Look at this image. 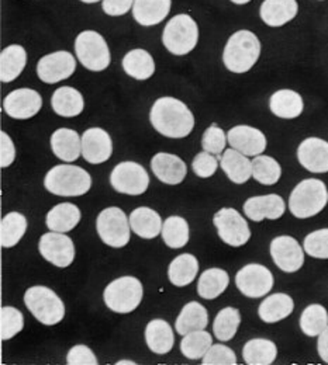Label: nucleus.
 <instances>
[{"mask_svg":"<svg viewBox=\"0 0 328 365\" xmlns=\"http://www.w3.org/2000/svg\"><path fill=\"white\" fill-rule=\"evenodd\" d=\"M317 350H319V354H320L322 360L328 364V326L319 336Z\"/></svg>","mask_w":328,"mask_h":365,"instance_id":"52","label":"nucleus"},{"mask_svg":"<svg viewBox=\"0 0 328 365\" xmlns=\"http://www.w3.org/2000/svg\"><path fill=\"white\" fill-rule=\"evenodd\" d=\"M44 187L49 192L59 197H79L91 190L92 179L91 175L79 166L58 165L46 175Z\"/></svg>","mask_w":328,"mask_h":365,"instance_id":"4","label":"nucleus"},{"mask_svg":"<svg viewBox=\"0 0 328 365\" xmlns=\"http://www.w3.org/2000/svg\"><path fill=\"white\" fill-rule=\"evenodd\" d=\"M75 52L84 68L92 72H101L109 68L111 55L101 34L94 30L82 31L75 40Z\"/></svg>","mask_w":328,"mask_h":365,"instance_id":"8","label":"nucleus"},{"mask_svg":"<svg viewBox=\"0 0 328 365\" xmlns=\"http://www.w3.org/2000/svg\"><path fill=\"white\" fill-rule=\"evenodd\" d=\"M136 0H103L101 7L107 16L119 17L127 14L134 6Z\"/></svg>","mask_w":328,"mask_h":365,"instance_id":"51","label":"nucleus"},{"mask_svg":"<svg viewBox=\"0 0 328 365\" xmlns=\"http://www.w3.org/2000/svg\"><path fill=\"white\" fill-rule=\"evenodd\" d=\"M43 98L33 89H17L9 93L3 101L6 114L14 120H29L40 113Z\"/></svg>","mask_w":328,"mask_h":365,"instance_id":"16","label":"nucleus"},{"mask_svg":"<svg viewBox=\"0 0 328 365\" xmlns=\"http://www.w3.org/2000/svg\"><path fill=\"white\" fill-rule=\"evenodd\" d=\"M294 309V302L287 294L269 295L258 309L259 318L265 323H278L286 319Z\"/></svg>","mask_w":328,"mask_h":365,"instance_id":"33","label":"nucleus"},{"mask_svg":"<svg viewBox=\"0 0 328 365\" xmlns=\"http://www.w3.org/2000/svg\"><path fill=\"white\" fill-rule=\"evenodd\" d=\"M241 323L239 311L233 307H227L219 312L213 323V333L220 341H230L237 333Z\"/></svg>","mask_w":328,"mask_h":365,"instance_id":"43","label":"nucleus"},{"mask_svg":"<svg viewBox=\"0 0 328 365\" xmlns=\"http://www.w3.org/2000/svg\"><path fill=\"white\" fill-rule=\"evenodd\" d=\"M304 252L314 259H328V228L319 229L306 236L303 243Z\"/></svg>","mask_w":328,"mask_h":365,"instance_id":"45","label":"nucleus"},{"mask_svg":"<svg viewBox=\"0 0 328 365\" xmlns=\"http://www.w3.org/2000/svg\"><path fill=\"white\" fill-rule=\"evenodd\" d=\"M199 262L193 255H181L172 260L168 269V278L175 287H187L197 275Z\"/></svg>","mask_w":328,"mask_h":365,"instance_id":"37","label":"nucleus"},{"mask_svg":"<svg viewBox=\"0 0 328 365\" xmlns=\"http://www.w3.org/2000/svg\"><path fill=\"white\" fill-rule=\"evenodd\" d=\"M96 229L103 243L110 247L120 249L130 242V220L124 211L117 207L106 208L99 214Z\"/></svg>","mask_w":328,"mask_h":365,"instance_id":"9","label":"nucleus"},{"mask_svg":"<svg viewBox=\"0 0 328 365\" xmlns=\"http://www.w3.org/2000/svg\"><path fill=\"white\" fill-rule=\"evenodd\" d=\"M230 146L245 156L262 155L267 149V137L258 128L249 125H237L227 134Z\"/></svg>","mask_w":328,"mask_h":365,"instance_id":"20","label":"nucleus"},{"mask_svg":"<svg viewBox=\"0 0 328 365\" xmlns=\"http://www.w3.org/2000/svg\"><path fill=\"white\" fill-rule=\"evenodd\" d=\"M121 65L124 72L136 81H146L155 72L154 58L148 51L141 48L127 52L126 56L123 58Z\"/></svg>","mask_w":328,"mask_h":365,"instance_id":"30","label":"nucleus"},{"mask_svg":"<svg viewBox=\"0 0 328 365\" xmlns=\"http://www.w3.org/2000/svg\"><path fill=\"white\" fill-rule=\"evenodd\" d=\"M209 324V315L203 305L197 302H189L181 311L178 319L175 322V329L181 336L196 330H204Z\"/></svg>","mask_w":328,"mask_h":365,"instance_id":"35","label":"nucleus"},{"mask_svg":"<svg viewBox=\"0 0 328 365\" xmlns=\"http://www.w3.org/2000/svg\"><path fill=\"white\" fill-rule=\"evenodd\" d=\"M151 169L154 175L165 184L177 185L184 182L188 173L185 162L172 153H156L151 160Z\"/></svg>","mask_w":328,"mask_h":365,"instance_id":"21","label":"nucleus"},{"mask_svg":"<svg viewBox=\"0 0 328 365\" xmlns=\"http://www.w3.org/2000/svg\"><path fill=\"white\" fill-rule=\"evenodd\" d=\"M68 365H97L99 361L94 356V351L88 346H75L69 350L66 356Z\"/></svg>","mask_w":328,"mask_h":365,"instance_id":"49","label":"nucleus"},{"mask_svg":"<svg viewBox=\"0 0 328 365\" xmlns=\"http://www.w3.org/2000/svg\"><path fill=\"white\" fill-rule=\"evenodd\" d=\"M277 344L268 339H252L242 349L244 361L249 365H269L277 360Z\"/></svg>","mask_w":328,"mask_h":365,"instance_id":"34","label":"nucleus"},{"mask_svg":"<svg viewBox=\"0 0 328 365\" xmlns=\"http://www.w3.org/2000/svg\"><path fill=\"white\" fill-rule=\"evenodd\" d=\"M327 202V185L317 179H307L299 182L292 191L289 210L296 218L306 220L320 214Z\"/></svg>","mask_w":328,"mask_h":365,"instance_id":"3","label":"nucleus"},{"mask_svg":"<svg viewBox=\"0 0 328 365\" xmlns=\"http://www.w3.org/2000/svg\"><path fill=\"white\" fill-rule=\"evenodd\" d=\"M82 3H88V4H91V3H97V1H100V0H81ZM103 1V0H101Z\"/></svg>","mask_w":328,"mask_h":365,"instance_id":"55","label":"nucleus"},{"mask_svg":"<svg viewBox=\"0 0 328 365\" xmlns=\"http://www.w3.org/2000/svg\"><path fill=\"white\" fill-rule=\"evenodd\" d=\"M220 166L227 178L235 184H244L252 176V162L244 153L235 149H226L223 156H219Z\"/></svg>","mask_w":328,"mask_h":365,"instance_id":"28","label":"nucleus"},{"mask_svg":"<svg viewBox=\"0 0 328 365\" xmlns=\"http://www.w3.org/2000/svg\"><path fill=\"white\" fill-rule=\"evenodd\" d=\"M27 230V220L20 212H10L1 220L0 243L3 247H14Z\"/></svg>","mask_w":328,"mask_h":365,"instance_id":"38","label":"nucleus"},{"mask_svg":"<svg viewBox=\"0 0 328 365\" xmlns=\"http://www.w3.org/2000/svg\"><path fill=\"white\" fill-rule=\"evenodd\" d=\"M145 341L155 354L164 356L169 353L175 343L172 327L164 319L151 320L145 327Z\"/></svg>","mask_w":328,"mask_h":365,"instance_id":"24","label":"nucleus"},{"mask_svg":"<svg viewBox=\"0 0 328 365\" xmlns=\"http://www.w3.org/2000/svg\"><path fill=\"white\" fill-rule=\"evenodd\" d=\"M162 239L171 249H182L189 242V225L185 218L172 215L167 218L162 227Z\"/></svg>","mask_w":328,"mask_h":365,"instance_id":"39","label":"nucleus"},{"mask_svg":"<svg viewBox=\"0 0 328 365\" xmlns=\"http://www.w3.org/2000/svg\"><path fill=\"white\" fill-rule=\"evenodd\" d=\"M203 365H235V353L224 344H213L206 356L202 359Z\"/></svg>","mask_w":328,"mask_h":365,"instance_id":"47","label":"nucleus"},{"mask_svg":"<svg viewBox=\"0 0 328 365\" xmlns=\"http://www.w3.org/2000/svg\"><path fill=\"white\" fill-rule=\"evenodd\" d=\"M299 11L296 0H264L259 9L262 21L269 27H282L290 23Z\"/></svg>","mask_w":328,"mask_h":365,"instance_id":"23","label":"nucleus"},{"mask_svg":"<svg viewBox=\"0 0 328 365\" xmlns=\"http://www.w3.org/2000/svg\"><path fill=\"white\" fill-rule=\"evenodd\" d=\"M237 288L248 298L265 297L274 288V275L262 264H248L235 275Z\"/></svg>","mask_w":328,"mask_h":365,"instance_id":"12","label":"nucleus"},{"mask_svg":"<svg viewBox=\"0 0 328 365\" xmlns=\"http://www.w3.org/2000/svg\"><path fill=\"white\" fill-rule=\"evenodd\" d=\"M27 52L21 46L13 44L4 48L0 55V79L3 83L16 81L24 71Z\"/></svg>","mask_w":328,"mask_h":365,"instance_id":"29","label":"nucleus"},{"mask_svg":"<svg viewBox=\"0 0 328 365\" xmlns=\"http://www.w3.org/2000/svg\"><path fill=\"white\" fill-rule=\"evenodd\" d=\"M51 149L58 159L72 163L82 155V137L71 128H59L51 135Z\"/></svg>","mask_w":328,"mask_h":365,"instance_id":"22","label":"nucleus"},{"mask_svg":"<svg viewBox=\"0 0 328 365\" xmlns=\"http://www.w3.org/2000/svg\"><path fill=\"white\" fill-rule=\"evenodd\" d=\"M149 121L155 131L172 139L187 138L194 128V117L188 106L175 97L158 98L149 113Z\"/></svg>","mask_w":328,"mask_h":365,"instance_id":"1","label":"nucleus"},{"mask_svg":"<svg viewBox=\"0 0 328 365\" xmlns=\"http://www.w3.org/2000/svg\"><path fill=\"white\" fill-rule=\"evenodd\" d=\"M24 304L31 315L46 326H54L65 317V305L48 287L36 285L26 291Z\"/></svg>","mask_w":328,"mask_h":365,"instance_id":"6","label":"nucleus"},{"mask_svg":"<svg viewBox=\"0 0 328 365\" xmlns=\"http://www.w3.org/2000/svg\"><path fill=\"white\" fill-rule=\"evenodd\" d=\"M212 346V334L206 330H196L182 339L181 351L189 360H202Z\"/></svg>","mask_w":328,"mask_h":365,"instance_id":"40","label":"nucleus"},{"mask_svg":"<svg viewBox=\"0 0 328 365\" xmlns=\"http://www.w3.org/2000/svg\"><path fill=\"white\" fill-rule=\"evenodd\" d=\"M282 176L281 165L271 156L258 155L252 160V178L264 185H274Z\"/></svg>","mask_w":328,"mask_h":365,"instance_id":"42","label":"nucleus"},{"mask_svg":"<svg viewBox=\"0 0 328 365\" xmlns=\"http://www.w3.org/2000/svg\"><path fill=\"white\" fill-rule=\"evenodd\" d=\"M261 55V41L249 30L234 33L223 51L224 66L233 73H245L254 68Z\"/></svg>","mask_w":328,"mask_h":365,"instance_id":"2","label":"nucleus"},{"mask_svg":"<svg viewBox=\"0 0 328 365\" xmlns=\"http://www.w3.org/2000/svg\"><path fill=\"white\" fill-rule=\"evenodd\" d=\"M269 108L279 118L293 120L302 115L304 110V101L297 91L282 89L271 96Z\"/></svg>","mask_w":328,"mask_h":365,"instance_id":"27","label":"nucleus"},{"mask_svg":"<svg viewBox=\"0 0 328 365\" xmlns=\"http://www.w3.org/2000/svg\"><path fill=\"white\" fill-rule=\"evenodd\" d=\"M299 163L312 173H327L328 142L322 138H307L297 149Z\"/></svg>","mask_w":328,"mask_h":365,"instance_id":"17","label":"nucleus"},{"mask_svg":"<svg viewBox=\"0 0 328 365\" xmlns=\"http://www.w3.org/2000/svg\"><path fill=\"white\" fill-rule=\"evenodd\" d=\"M81 211L75 204L62 202L55 205L47 214V227L52 232L66 233L79 224Z\"/></svg>","mask_w":328,"mask_h":365,"instance_id":"32","label":"nucleus"},{"mask_svg":"<svg viewBox=\"0 0 328 365\" xmlns=\"http://www.w3.org/2000/svg\"><path fill=\"white\" fill-rule=\"evenodd\" d=\"M192 169L197 178L209 179L217 172L219 162L212 153L204 150V152H200L196 155V158L193 159V163H192Z\"/></svg>","mask_w":328,"mask_h":365,"instance_id":"48","label":"nucleus"},{"mask_svg":"<svg viewBox=\"0 0 328 365\" xmlns=\"http://www.w3.org/2000/svg\"><path fill=\"white\" fill-rule=\"evenodd\" d=\"M0 166L9 168L16 159V148L11 138L4 131L0 133Z\"/></svg>","mask_w":328,"mask_h":365,"instance_id":"50","label":"nucleus"},{"mask_svg":"<svg viewBox=\"0 0 328 365\" xmlns=\"http://www.w3.org/2000/svg\"><path fill=\"white\" fill-rule=\"evenodd\" d=\"M76 59L66 51H56L43 56L37 63L39 78L48 85L62 82L74 75Z\"/></svg>","mask_w":328,"mask_h":365,"instance_id":"14","label":"nucleus"},{"mask_svg":"<svg viewBox=\"0 0 328 365\" xmlns=\"http://www.w3.org/2000/svg\"><path fill=\"white\" fill-rule=\"evenodd\" d=\"M117 365H136V363L129 361V360H121V361H117Z\"/></svg>","mask_w":328,"mask_h":365,"instance_id":"53","label":"nucleus"},{"mask_svg":"<svg viewBox=\"0 0 328 365\" xmlns=\"http://www.w3.org/2000/svg\"><path fill=\"white\" fill-rule=\"evenodd\" d=\"M113 142L103 128H89L82 135V156L91 165H100L110 159Z\"/></svg>","mask_w":328,"mask_h":365,"instance_id":"19","label":"nucleus"},{"mask_svg":"<svg viewBox=\"0 0 328 365\" xmlns=\"http://www.w3.org/2000/svg\"><path fill=\"white\" fill-rule=\"evenodd\" d=\"M51 107L54 113L61 117H65V118L76 117L85 108L84 96L81 94V91L71 86L59 88L58 91H54L51 97Z\"/></svg>","mask_w":328,"mask_h":365,"instance_id":"26","label":"nucleus"},{"mask_svg":"<svg viewBox=\"0 0 328 365\" xmlns=\"http://www.w3.org/2000/svg\"><path fill=\"white\" fill-rule=\"evenodd\" d=\"M230 277L226 270L209 269L200 274L197 281V294L203 299L219 298L229 287Z\"/></svg>","mask_w":328,"mask_h":365,"instance_id":"36","label":"nucleus"},{"mask_svg":"<svg viewBox=\"0 0 328 365\" xmlns=\"http://www.w3.org/2000/svg\"><path fill=\"white\" fill-rule=\"evenodd\" d=\"M133 232L142 239H154L162 232V220L159 214L148 207H140L130 215Z\"/></svg>","mask_w":328,"mask_h":365,"instance_id":"31","label":"nucleus"},{"mask_svg":"<svg viewBox=\"0 0 328 365\" xmlns=\"http://www.w3.org/2000/svg\"><path fill=\"white\" fill-rule=\"evenodd\" d=\"M172 0H136L133 6V16L136 21L151 27L162 23L171 11Z\"/></svg>","mask_w":328,"mask_h":365,"instance_id":"25","label":"nucleus"},{"mask_svg":"<svg viewBox=\"0 0 328 365\" xmlns=\"http://www.w3.org/2000/svg\"><path fill=\"white\" fill-rule=\"evenodd\" d=\"M220 239L233 247L244 246L251 237V229L245 218L234 208H222L213 218Z\"/></svg>","mask_w":328,"mask_h":365,"instance_id":"10","label":"nucleus"},{"mask_svg":"<svg viewBox=\"0 0 328 365\" xmlns=\"http://www.w3.org/2000/svg\"><path fill=\"white\" fill-rule=\"evenodd\" d=\"M328 326V312L323 305H309L300 318V329L309 337H317Z\"/></svg>","mask_w":328,"mask_h":365,"instance_id":"41","label":"nucleus"},{"mask_svg":"<svg viewBox=\"0 0 328 365\" xmlns=\"http://www.w3.org/2000/svg\"><path fill=\"white\" fill-rule=\"evenodd\" d=\"M227 140L229 139H227L226 133L219 125L213 124L204 131V134L202 137V146L206 152L220 156L222 152L226 149Z\"/></svg>","mask_w":328,"mask_h":365,"instance_id":"46","label":"nucleus"},{"mask_svg":"<svg viewBox=\"0 0 328 365\" xmlns=\"http://www.w3.org/2000/svg\"><path fill=\"white\" fill-rule=\"evenodd\" d=\"M24 327L23 314L14 307H3L0 312V336L1 340H10Z\"/></svg>","mask_w":328,"mask_h":365,"instance_id":"44","label":"nucleus"},{"mask_svg":"<svg viewBox=\"0 0 328 365\" xmlns=\"http://www.w3.org/2000/svg\"><path fill=\"white\" fill-rule=\"evenodd\" d=\"M199 41L197 23L189 14H177L164 29L162 43L165 48L178 56L188 55Z\"/></svg>","mask_w":328,"mask_h":365,"instance_id":"7","label":"nucleus"},{"mask_svg":"<svg viewBox=\"0 0 328 365\" xmlns=\"http://www.w3.org/2000/svg\"><path fill=\"white\" fill-rule=\"evenodd\" d=\"M40 255L55 267L65 269L74 263L75 246L69 236L59 232H49L41 236L39 243Z\"/></svg>","mask_w":328,"mask_h":365,"instance_id":"13","label":"nucleus"},{"mask_svg":"<svg viewBox=\"0 0 328 365\" xmlns=\"http://www.w3.org/2000/svg\"><path fill=\"white\" fill-rule=\"evenodd\" d=\"M110 184L117 192L141 195L149 185V176L139 163L121 162L113 169L110 175Z\"/></svg>","mask_w":328,"mask_h":365,"instance_id":"11","label":"nucleus"},{"mask_svg":"<svg viewBox=\"0 0 328 365\" xmlns=\"http://www.w3.org/2000/svg\"><path fill=\"white\" fill-rule=\"evenodd\" d=\"M144 288L136 277H121L111 281L103 294L106 307L116 314H131L140 307Z\"/></svg>","mask_w":328,"mask_h":365,"instance_id":"5","label":"nucleus"},{"mask_svg":"<svg viewBox=\"0 0 328 365\" xmlns=\"http://www.w3.org/2000/svg\"><path fill=\"white\" fill-rule=\"evenodd\" d=\"M230 1H233L235 4H247V3H249L251 0H230Z\"/></svg>","mask_w":328,"mask_h":365,"instance_id":"54","label":"nucleus"},{"mask_svg":"<svg viewBox=\"0 0 328 365\" xmlns=\"http://www.w3.org/2000/svg\"><path fill=\"white\" fill-rule=\"evenodd\" d=\"M271 256L284 273H296L304 264V252L292 236H278L271 242Z\"/></svg>","mask_w":328,"mask_h":365,"instance_id":"15","label":"nucleus"},{"mask_svg":"<svg viewBox=\"0 0 328 365\" xmlns=\"http://www.w3.org/2000/svg\"><path fill=\"white\" fill-rule=\"evenodd\" d=\"M284 211V201L278 194L251 197L244 204L245 215L254 222H261L264 220H279Z\"/></svg>","mask_w":328,"mask_h":365,"instance_id":"18","label":"nucleus"}]
</instances>
